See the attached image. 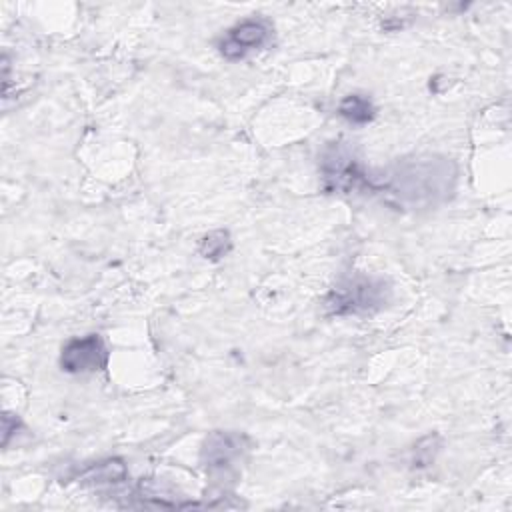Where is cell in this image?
<instances>
[{"label":"cell","instance_id":"6da1fadb","mask_svg":"<svg viewBox=\"0 0 512 512\" xmlns=\"http://www.w3.org/2000/svg\"><path fill=\"white\" fill-rule=\"evenodd\" d=\"M456 182V166L448 158L402 160L380 176L368 174L370 192L388 194L400 206L424 208L444 202Z\"/></svg>","mask_w":512,"mask_h":512},{"label":"cell","instance_id":"7a4b0ae2","mask_svg":"<svg viewBox=\"0 0 512 512\" xmlns=\"http://www.w3.org/2000/svg\"><path fill=\"white\" fill-rule=\"evenodd\" d=\"M390 298V286L382 278L350 276L336 284L324 298V308L334 316L364 314L382 308Z\"/></svg>","mask_w":512,"mask_h":512},{"label":"cell","instance_id":"3957f363","mask_svg":"<svg viewBox=\"0 0 512 512\" xmlns=\"http://www.w3.org/2000/svg\"><path fill=\"white\" fill-rule=\"evenodd\" d=\"M320 170L324 188L328 192L350 194L356 190H366L368 186V172L362 170L350 148L342 142L326 146L320 158Z\"/></svg>","mask_w":512,"mask_h":512},{"label":"cell","instance_id":"277c9868","mask_svg":"<svg viewBox=\"0 0 512 512\" xmlns=\"http://www.w3.org/2000/svg\"><path fill=\"white\" fill-rule=\"evenodd\" d=\"M250 440L240 432L216 430L206 436L200 460L206 472L214 478H230L236 474L238 464L246 458Z\"/></svg>","mask_w":512,"mask_h":512},{"label":"cell","instance_id":"5b68a950","mask_svg":"<svg viewBox=\"0 0 512 512\" xmlns=\"http://www.w3.org/2000/svg\"><path fill=\"white\" fill-rule=\"evenodd\" d=\"M108 364V348L98 334L72 338L60 354V366L70 374H86L104 370Z\"/></svg>","mask_w":512,"mask_h":512},{"label":"cell","instance_id":"8992f818","mask_svg":"<svg viewBox=\"0 0 512 512\" xmlns=\"http://www.w3.org/2000/svg\"><path fill=\"white\" fill-rule=\"evenodd\" d=\"M272 36V28L262 18H250L226 32V36L218 42L220 54L224 58L236 60L246 56L248 52L264 46Z\"/></svg>","mask_w":512,"mask_h":512},{"label":"cell","instance_id":"52a82bcc","mask_svg":"<svg viewBox=\"0 0 512 512\" xmlns=\"http://www.w3.org/2000/svg\"><path fill=\"white\" fill-rule=\"evenodd\" d=\"M82 480L90 482V484H120L126 480V466L122 460L118 458H108L104 462H98L90 468H86L80 476Z\"/></svg>","mask_w":512,"mask_h":512},{"label":"cell","instance_id":"ba28073f","mask_svg":"<svg viewBox=\"0 0 512 512\" xmlns=\"http://www.w3.org/2000/svg\"><path fill=\"white\" fill-rule=\"evenodd\" d=\"M338 114L352 124H366L374 118V106L368 98L360 94H350L340 102Z\"/></svg>","mask_w":512,"mask_h":512},{"label":"cell","instance_id":"9c48e42d","mask_svg":"<svg viewBox=\"0 0 512 512\" xmlns=\"http://www.w3.org/2000/svg\"><path fill=\"white\" fill-rule=\"evenodd\" d=\"M230 236L226 230H214L200 240V254L210 260H218L230 250Z\"/></svg>","mask_w":512,"mask_h":512},{"label":"cell","instance_id":"30bf717a","mask_svg":"<svg viewBox=\"0 0 512 512\" xmlns=\"http://www.w3.org/2000/svg\"><path fill=\"white\" fill-rule=\"evenodd\" d=\"M2 422H4V446L8 444V440H10V434L20 426V420L16 418V416H12V414H4L2 416Z\"/></svg>","mask_w":512,"mask_h":512}]
</instances>
